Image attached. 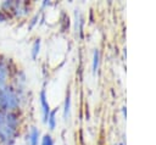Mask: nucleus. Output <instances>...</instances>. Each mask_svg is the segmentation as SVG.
<instances>
[{"label":"nucleus","instance_id":"6","mask_svg":"<svg viewBox=\"0 0 156 145\" xmlns=\"http://www.w3.org/2000/svg\"><path fill=\"white\" fill-rule=\"evenodd\" d=\"M99 62H100V51L98 49H95L94 51V56H93V72L95 73L98 67H99Z\"/></svg>","mask_w":156,"mask_h":145},{"label":"nucleus","instance_id":"7","mask_svg":"<svg viewBox=\"0 0 156 145\" xmlns=\"http://www.w3.org/2000/svg\"><path fill=\"white\" fill-rule=\"evenodd\" d=\"M55 115H56V110H54V111H51L50 113H49V117H48V124H49V128L50 129H54L55 128V126H56V117H55Z\"/></svg>","mask_w":156,"mask_h":145},{"label":"nucleus","instance_id":"10","mask_svg":"<svg viewBox=\"0 0 156 145\" xmlns=\"http://www.w3.org/2000/svg\"><path fill=\"white\" fill-rule=\"evenodd\" d=\"M123 113H124V117L127 116V110H126V107H123Z\"/></svg>","mask_w":156,"mask_h":145},{"label":"nucleus","instance_id":"3","mask_svg":"<svg viewBox=\"0 0 156 145\" xmlns=\"http://www.w3.org/2000/svg\"><path fill=\"white\" fill-rule=\"evenodd\" d=\"M38 141H39V130L33 127L27 135V143L28 145H38Z\"/></svg>","mask_w":156,"mask_h":145},{"label":"nucleus","instance_id":"9","mask_svg":"<svg viewBox=\"0 0 156 145\" xmlns=\"http://www.w3.org/2000/svg\"><path fill=\"white\" fill-rule=\"evenodd\" d=\"M39 46H40V41H39V40H37V41L34 43V46H33V51H32V54H33V57H35V56H37V54L39 52Z\"/></svg>","mask_w":156,"mask_h":145},{"label":"nucleus","instance_id":"2","mask_svg":"<svg viewBox=\"0 0 156 145\" xmlns=\"http://www.w3.org/2000/svg\"><path fill=\"white\" fill-rule=\"evenodd\" d=\"M40 105H41V110H43V121L48 122V117H49V113H50V107H49V102L46 100L44 90H41V93H40Z\"/></svg>","mask_w":156,"mask_h":145},{"label":"nucleus","instance_id":"11","mask_svg":"<svg viewBox=\"0 0 156 145\" xmlns=\"http://www.w3.org/2000/svg\"><path fill=\"white\" fill-rule=\"evenodd\" d=\"M119 145H123V144H119Z\"/></svg>","mask_w":156,"mask_h":145},{"label":"nucleus","instance_id":"1","mask_svg":"<svg viewBox=\"0 0 156 145\" xmlns=\"http://www.w3.org/2000/svg\"><path fill=\"white\" fill-rule=\"evenodd\" d=\"M17 127V118L13 113H6L0 117V139L5 143L13 139Z\"/></svg>","mask_w":156,"mask_h":145},{"label":"nucleus","instance_id":"8","mask_svg":"<svg viewBox=\"0 0 156 145\" xmlns=\"http://www.w3.org/2000/svg\"><path fill=\"white\" fill-rule=\"evenodd\" d=\"M41 145H54V140L50 134H45L41 139Z\"/></svg>","mask_w":156,"mask_h":145},{"label":"nucleus","instance_id":"5","mask_svg":"<svg viewBox=\"0 0 156 145\" xmlns=\"http://www.w3.org/2000/svg\"><path fill=\"white\" fill-rule=\"evenodd\" d=\"M82 29H83V17L78 11H76V30H78L80 35H82Z\"/></svg>","mask_w":156,"mask_h":145},{"label":"nucleus","instance_id":"4","mask_svg":"<svg viewBox=\"0 0 156 145\" xmlns=\"http://www.w3.org/2000/svg\"><path fill=\"white\" fill-rule=\"evenodd\" d=\"M69 111H71V94L69 91L66 95V100H65V107H63V118L67 121L69 117Z\"/></svg>","mask_w":156,"mask_h":145}]
</instances>
